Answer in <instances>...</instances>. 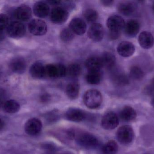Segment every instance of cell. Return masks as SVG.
Returning <instances> with one entry per match:
<instances>
[{
	"mask_svg": "<svg viewBox=\"0 0 154 154\" xmlns=\"http://www.w3.org/2000/svg\"><path fill=\"white\" fill-rule=\"evenodd\" d=\"M75 139L77 144L84 149L92 150L96 149L99 145V141L95 136L88 132L75 131Z\"/></svg>",
	"mask_w": 154,
	"mask_h": 154,
	"instance_id": "obj_1",
	"label": "cell"
},
{
	"mask_svg": "<svg viewBox=\"0 0 154 154\" xmlns=\"http://www.w3.org/2000/svg\"><path fill=\"white\" fill-rule=\"evenodd\" d=\"M83 102L90 109H96L101 105L103 98L101 93L95 89L88 90L84 94Z\"/></svg>",
	"mask_w": 154,
	"mask_h": 154,
	"instance_id": "obj_2",
	"label": "cell"
},
{
	"mask_svg": "<svg viewBox=\"0 0 154 154\" xmlns=\"http://www.w3.org/2000/svg\"><path fill=\"white\" fill-rule=\"evenodd\" d=\"M116 137L121 144L127 145L131 143L134 140V130L130 126H122L118 129Z\"/></svg>",
	"mask_w": 154,
	"mask_h": 154,
	"instance_id": "obj_3",
	"label": "cell"
},
{
	"mask_svg": "<svg viewBox=\"0 0 154 154\" xmlns=\"http://www.w3.org/2000/svg\"><path fill=\"white\" fill-rule=\"evenodd\" d=\"M67 74V68L61 63L46 65V77L52 79L60 78Z\"/></svg>",
	"mask_w": 154,
	"mask_h": 154,
	"instance_id": "obj_4",
	"label": "cell"
},
{
	"mask_svg": "<svg viewBox=\"0 0 154 154\" xmlns=\"http://www.w3.org/2000/svg\"><path fill=\"white\" fill-rule=\"evenodd\" d=\"M69 13L63 6H57L52 9L51 12L50 18L51 22L57 24H61L67 20Z\"/></svg>",
	"mask_w": 154,
	"mask_h": 154,
	"instance_id": "obj_5",
	"label": "cell"
},
{
	"mask_svg": "<svg viewBox=\"0 0 154 154\" xmlns=\"http://www.w3.org/2000/svg\"><path fill=\"white\" fill-rule=\"evenodd\" d=\"M28 28L30 33L35 36H42L48 31L47 24L41 19L32 20L29 23Z\"/></svg>",
	"mask_w": 154,
	"mask_h": 154,
	"instance_id": "obj_6",
	"label": "cell"
},
{
	"mask_svg": "<svg viewBox=\"0 0 154 154\" xmlns=\"http://www.w3.org/2000/svg\"><path fill=\"white\" fill-rule=\"evenodd\" d=\"M119 124V118L114 112H107L102 117L101 124L104 129L111 130L116 128Z\"/></svg>",
	"mask_w": 154,
	"mask_h": 154,
	"instance_id": "obj_7",
	"label": "cell"
},
{
	"mask_svg": "<svg viewBox=\"0 0 154 154\" xmlns=\"http://www.w3.org/2000/svg\"><path fill=\"white\" fill-rule=\"evenodd\" d=\"M7 32L11 38L19 39L24 36L26 33V28L22 23L13 21L7 27Z\"/></svg>",
	"mask_w": 154,
	"mask_h": 154,
	"instance_id": "obj_8",
	"label": "cell"
},
{
	"mask_svg": "<svg viewBox=\"0 0 154 154\" xmlns=\"http://www.w3.org/2000/svg\"><path fill=\"white\" fill-rule=\"evenodd\" d=\"M42 123L38 118H32L29 119L24 125L25 133L30 136L38 134L42 129Z\"/></svg>",
	"mask_w": 154,
	"mask_h": 154,
	"instance_id": "obj_9",
	"label": "cell"
},
{
	"mask_svg": "<svg viewBox=\"0 0 154 154\" xmlns=\"http://www.w3.org/2000/svg\"><path fill=\"white\" fill-rule=\"evenodd\" d=\"M125 20L119 15H111L107 20L106 25L109 31L120 32L125 28Z\"/></svg>",
	"mask_w": 154,
	"mask_h": 154,
	"instance_id": "obj_10",
	"label": "cell"
},
{
	"mask_svg": "<svg viewBox=\"0 0 154 154\" xmlns=\"http://www.w3.org/2000/svg\"><path fill=\"white\" fill-rule=\"evenodd\" d=\"M66 118L71 122H82L88 118L87 113L80 108H69L65 114Z\"/></svg>",
	"mask_w": 154,
	"mask_h": 154,
	"instance_id": "obj_11",
	"label": "cell"
},
{
	"mask_svg": "<svg viewBox=\"0 0 154 154\" xmlns=\"http://www.w3.org/2000/svg\"><path fill=\"white\" fill-rule=\"evenodd\" d=\"M88 34L91 40L96 42L101 41L104 36V28L100 24L95 23L90 27Z\"/></svg>",
	"mask_w": 154,
	"mask_h": 154,
	"instance_id": "obj_12",
	"label": "cell"
},
{
	"mask_svg": "<svg viewBox=\"0 0 154 154\" xmlns=\"http://www.w3.org/2000/svg\"><path fill=\"white\" fill-rule=\"evenodd\" d=\"M9 68L14 73L22 74L26 71L27 63L23 58L16 57L11 60L9 63Z\"/></svg>",
	"mask_w": 154,
	"mask_h": 154,
	"instance_id": "obj_13",
	"label": "cell"
},
{
	"mask_svg": "<svg viewBox=\"0 0 154 154\" xmlns=\"http://www.w3.org/2000/svg\"><path fill=\"white\" fill-rule=\"evenodd\" d=\"M30 74L33 78L42 79L46 77V65L41 61L34 62L30 68Z\"/></svg>",
	"mask_w": 154,
	"mask_h": 154,
	"instance_id": "obj_14",
	"label": "cell"
},
{
	"mask_svg": "<svg viewBox=\"0 0 154 154\" xmlns=\"http://www.w3.org/2000/svg\"><path fill=\"white\" fill-rule=\"evenodd\" d=\"M137 5L133 1H125L119 3L117 6L118 11L125 16L132 15L136 11Z\"/></svg>",
	"mask_w": 154,
	"mask_h": 154,
	"instance_id": "obj_15",
	"label": "cell"
},
{
	"mask_svg": "<svg viewBox=\"0 0 154 154\" xmlns=\"http://www.w3.org/2000/svg\"><path fill=\"white\" fill-rule=\"evenodd\" d=\"M15 18L22 21H27L31 18L32 12L30 7L26 5H21L14 11Z\"/></svg>",
	"mask_w": 154,
	"mask_h": 154,
	"instance_id": "obj_16",
	"label": "cell"
},
{
	"mask_svg": "<svg viewBox=\"0 0 154 154\" xmlns=\"http://www.w3.org/2000/svg\"><path fill=\"white\" fill-rule=\"evenodd\" d=\"M69 28L75 34L81 35L84 34L87 30V24L82 19L75 18L70 21Z\"/></svg>",
	"mask_w": 154,
	"mask_h": 154,
	"instance_id": "obj_17",
	"label": "cell"
},
{
	"mask_svg": "<svg viewBox=\"0 0 154 154\" xmlns=\"http://www.w3.org/2000/svg\"><path fill=\"white\" fill-rule=\"evenodd\" d=\"M117 50L119 55L125 58H128L131 57L134 54L135 48L132 42L123 41L118 45Z\"/></svg>",
	"mask_w": 154,
	"mask_h": 154,
	"instance_id": "obj_18",
	"label": "cell"
},
{
	"mask_svg": "<svg viewBox=\"0 0 154 154\" xmlns=\"http://www.w3.org/2000/svg\"><path fill=\"white\" fill-rule=\"evenodd\" d=\"M33 11L34 14L37 17L40 18H45L49 14V6L46 2L39 1L34 4Z\"/></svg>",
	"mask_w": 154,
	"mask_h": 154,
	"instance_id": "obj_19",
	"label": "cell"
},
{
	"mask_svg": "<svg viewBox=\"0 0 154 154\" xmlns=\"http://www.w3.org/2000/svg\"><path fill=\"white\" fill-rule=\"evenodd\" d=\"M125 34L128 37H135L140 30V24L135 20H130L127 22L124 28Z\"/></svg>",
	"mask_w": 154,
	"mask_h": 154,
	"instance_id": "obj_20",
	"label": "cell"
},
{
	"mask_svg": "<svg viewBox=\"0 0 154 154\" xmlns=\"http://www.w3.org/2000/svg\"><path fill=\"white\" fill-rule=\"evenodd\" d=\"M138 42L143 49H151L154 45L153 36L149 32L146 31L142 32L138 37Z\"/></svg>",
	"mask_w": 154,
	"mask_h": 154,
	"instance_id": "obj_21",
	"label": "cell"
},
{
	"mask_svg": "<svg viewBox=\"0 0 154 154\" xmlns=\"http://www.w3.org/2000/svg\"><path fill=\"white\" fill-rule=\"evenodd\" d=\"M85 66L88 71H100L103 68L100 57L91 56L85 61Z\"/></svg>",
	"mask_w": 154,
	"mask_h": 154,
	"instance_id": "obj_22",
	"label": "cell"
},
{
	"mask_svg": "<svg viewBox=\"0 0 154 154\" xmlns=\"http://www.w3.org/2000/svg\"><path fill=\"white\" fill-rule=\"evenodd\" d=\"M102 66L107 69H111L116 64V58L113 53L105 52L100 57Z\"/></svg>",
	"mask_w": 154,
	"mask_h": 154,
	"instance_id": "obj_23",
	"label": "cell"
},
{
	"mask_svg": "<svg viewBox=\"0 0 154 154\" xmlns=\"http://www.w3.org/2000/svg\"><path fill=\"white\" fill-rule=\"evenodd\" d=\"M119 116L123 121L130 122L135 119L137 113L134 108L129 106H126L120 111Z\"/></svg>",
	"mask_w": 154,
	"mask_h": 154,
	"instance_id": "obj_24",
	"label": "cell"
},
{
	"mask_svg": "<svg viewBox=\"0 0 154 154\" xmlns=\"http://www.w3.org/2000/svg\"><path fill=\"white\" fill-rule=\"evenodd\" d=\"M79 91L80 85L76 81L69 83L66 88V94L71 100H75L78 98Z\"/></svg>",
	"mask_w": 154,
	"mask_h": 154,
	"instance_id": "obj_25",
	"label": "cell"
},
{
	"mask_svg": "<svg viewBox=\"0 0 154 154\" xmlns=\"http://www.w3.org/2000/svg\"><path fill=\"white\" fill-rule=\"evenodd\" d=\"M3 109L4 111L8 114H14L17 113L20 109L19 103L13 99L6 100L3 105Z\"/></svg>",
	"mask_w": 154,
	"mask_h": 154,
	"instance_id": "obj_26",
	"label": "cell"
},
{
	"mask_svg": "<svg viewBox=\"0 0 154 154\" xmlns=\"http://www.w3.org/2000/svg\"><path fill=\"white\" fill-rule=\"evenodd\" d=\"M119 147L117 143L114 140H110L107 142L101 148L102 154H116L118 151Z\"/></svg>",
	"mask_w": 154,
	"mask_h": 154,
	"instance_id": "obj_27",
	"label": "cell"
},
{
	"mask_svg": "<svg viewBox=\"0 0 154 154\" xmlns=\"http://www.w3.org/2000/svg\"><path fill=\"white\" fill-rule=\"evenodd\" d=\"M102 76L100 71H88L86 76V80L90 85H98L101 81Z\"/></svg>",
	"mask_w": 154,
	"mask_h": 154,
	"instance_id": "obj_28",
	"label": "cell"
},
{
	"mask_svg": "<svg viewBox=\"0 0 154 154\" xmlns=\"http://www.w3.org/2000/svg\"><path fill=\"white\" fill-rule=\"evenodd\" d=\"M82 68L78 63H72L67 68V74L72 79L77 78L81 74Z\"/></svg>",
	"mask_w": 154,
	"mask_h": 154,
	"instance_id": "obj_29",
	"label": "cell"
},
{
	"mask_svg": "<svg viewBox=\"0 0 154 154\" xmlns=\"http://www.w3.org/2000/svg\"><path fill=\"white\" fill-rule=\"evenodd\" d=\"M83 15L85 20L90 23H95L98 18V13L97 11L91 8L85 9L83 12Z\"/></svg>",
	"mask_w": 154,
	"mask_h": 154,
	"instance_id": "obj_30",
	"label": "cell"
},
{
	"mask_svg": "<svg viewBox=\"0 0 154 154\" xmlns=\"http://www.w3.org/2000/svg\"><path fill=\"white\" fill-rule=\"evenodd\" d=\"M130 77L134 80H139L143 78L144 74L142 69L137 66H133L129 72Z\"/></svg>",
	"mask_w": 154,
	"mask_h": 154,
	"instance_id": "obj_31",
	"label": "cell"
},
{
	"mask_svg": "<svg viewBox=\"0 0 154 154\" xmlns=\"http://www.w3.org/2000/svg\"><path fill=\"white\" fill-rule=\"evenodd\" d=\"M60 38L64 42H69L74 39L75 33L69 28H64L60 32Z\"/></svg>",
	"mask_w": 154,
	"mask_h": 154,
	"instance_id": "obj_32",
	"label": "cell"
},
{
	"mask_svg": "<svg viewBox=\"0 0 154 154\" xmlns=\"http://www.w3.org/2000/svg\"><path fill=\"white\" fill-rule=\"evenodd\" d=\"M60 114L57 110H52L48 112L46 115L47 122L49 123H53L57 122L60 118Z\"/></svg>",
	"mask_w": 154,
	"mask_h": 154,
	"instance_id": "obj_33",
	"label": "cell"
},
{
	"mask_svg": "<svg viewBox=\"0 0 154 154\" xmlns=\"http://www.w3.org/2000/svg\"><path fill=\"white\" fill-rule=\"evenodd\" d=\"M9 18L4 14H0V31H3L9 25Z\"/></svg>",
	"mask_w": 154,
	"mask_h": 154,
	"instance_id": "obj_34",
	"label": "cell"
},
{
	"mask_svg": "<svg viewBox=\"0 0 154 154\" xmlns=\"http://www.w3.org/2000/svg\"><path fill=\"white\" fill-rule=\"evenodd\" d=\"M115 82L118 85L124 86L128 84V80L126 76L123 74H119L115 77Z\"/></svg>",
	"mask_w": 154,
	"mask_h": 154,
	"instance_id": "obj_35",
	"label": "cell"
},
{
	"mask_svg": "<svg viewBox=\"0 0 154 154\" xmlns=\"http://www.w3.org/2000/svg\"><path fill=\"white\" fill-rule=\"evenodd\" d=\"M6 93L5 90L0 89V108L2 107L5 102L6 101Z\"/></svg>",
	"mask_w": 154,
	"mask_h": 154,
	"instance_id": "obj_36",
	"label": "cell"
},
{
	"mask_svg": "<svg viewBox=\"0 0 154 154\" xmlns=\"http://www.w3.org/2000/svg\"><path fill=\"white\" fill-rule=\"evenodd\" d=\"M120 35V32L109 31L108 33V37L111 40H116L117 39Z\"/></svg>",
	"mask_w": 154,
	"mask_h": 154,
	"instance_id": "obj_37",
	"label": "cell"
},
{
	"mask_svg": "<svg viewBox=\"0 0 154 154\" xmlns=\"http://www.w3.org/2000/svg\"><path fill=\"white\" fill-rule=\"evenodd\" d=\"M51 99V96L48 93H44L40 97V100L42 103H47L49 102Z\"/></svg>",
	"mask_w": 154,
	"mask_h": 154,
	"instance_id": "obj_38",
	"label": "cell"
},
{
	"mask_svg": "<svg viewBox=\"0 0 154 154\" xmlns=\"http://www.w3.org/2000/svg\"><path fill=\"white\" fill-rule=\"evenodd\" d=\"M101 4L106 7H109L111 6L114 3V1L110 0H105V1H100Z\"/></svg>",
	"mask_w": 154,
	"mask_h": 154,
	"instance_id": "obj_39",
	"label": "cell"
},
{
	"mask_svg": "<svg viewBox=\"0 0 154 154\" xmlns=\"http://www.w3.org/2000/svg\"><path fill=\"white\" fill-rule=\"evenodd\" d=\"M61 2L62 1H58V0H51V1H47L46 2L48 4H50L51 5H57L61 4Z\"/></svg>",
	"mask_w": 154,
	"mask_h": 154,
	"instance_id": "obj_40",
	"label": "cell"
},
{
	"mask_svg": "<svg viewBox=\"0 0 154 154\" xmlns=\"http://www.w3.org/2000/svg\"><path fill=\"white\" fill-rule=\"evenodd\" d=\"M5 126V123L3 120L0 118V131L3 129Z\"/></svg>",
	"mask_w": 154,
	"mask_h": 154,
	"instance_id": "obj_41",
	"label": "cell"
},
{
	"mask_svg": "<svg viewBox=\"0 0 154 154\" xmlns=\"http://www.w3.org/2000/svg\"><path fill=\"white\" fill-rule=\"evenodd\" d=\"M5 38V33H4V32H3V31H0V42L4 39Z\"/></svg>",
	"mask_w": 154,
	"mask_h": 154,
	"instance_id": "obj_42",
	"label": "cell"
},
{
	"mask_svg": "<svg viewBox=\"0 0 154 154\" xmlns=\"http://www.w3.org/2000/svg\"><path fill=\"white\" fill-rule=\"evenodd\" d=\"M151 85H152V88L154 89V77L153 78L152 80V84H151Z\"/></svg>",
	"mask_w": 154,
	"mask_h": 154,
	"instance_id": "obj_43",
	"label": "cell"
},
{
	"mask_svg": "<svg viewBox=\"0 0 154 154\" xmlns=\"http://www.w3.org/2000/svg\"><path fill=\"white\" fill-rule=\"evenodd\" d=\"M151 104H152V105L153 107L154 108V97L152 99V101H151Z\"/></svg>",
	"mask_w": 154,
	"mask_h": 154,
	"instance_id": "obj_44",
	"label": "cell"
},
{
	"mask_svg": "<svg viewBox=\"0 0 154 154\" xmlns=\"http://www.w3.org/2000/svg\"><path fill=\"white\" fill-rule=\"evenodd\" d=\"M62 154H74L73 153L70 152H65L63 153Z\"/></svg>",
	"mask_w": 154,
	"mask_h": 154,
	"instance_id": "obj_45",
	"label": "cell"
},
{
	"mask_svg": "<svg viewBox=\"0 0 154 154\" xmlns=\"http://www.w3.org/2000/svg\"><path fill=\"white\" fill-rule=\"evenodd\" d=\"M153 10H154V4L153 5Z\"/></svg>",
	"mask_w": 154,
	"mask_h": 154,
	"instance_id": "obj_46",
	"label": "cell"
}]
</instances>
